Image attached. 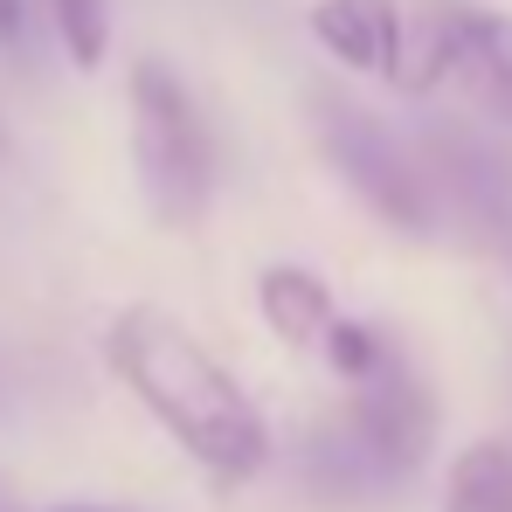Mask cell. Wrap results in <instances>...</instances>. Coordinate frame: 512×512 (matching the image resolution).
<instances>
[{
    "mask_svg": "<svg viewBox=\"0 0 512 512\" xmlns=\"http://www.w3.org/2000/svg\"><path fill=\"white\" fill-rule=\"evenodd\" d=\"M0 512H14V492H7V478H0Z\"/></svg>",
    "mask_w": 512,
    "mask_h": 512,
    "instance_id": "cell-12",
    "label": "cell"
},
{
    "mask_svg": "<svg viewBox=\"0 0 512 512\" xmlns=\"http://www.w3.org/2000/svg\"><path fill=\"white\" fill-rule=\"evenodd\" d=\"M388 353V340L374 333V326H360V319H333V333H326V360H333V374L340 381H360V374H374V360Z\"/></svg>",
    "mask_w": 512,
    "mask_h": 512,
    "instance_id": "cell-10",
    "label": "cell"
},
{
    "mask_svg": "<svg viewBox=\"0 0 512 512\" xmlns=\"http://www.w3.org/2000/svg\"><path fill=\"white\" fill-rule=\"evenodd\" d=\"M312 125H319V153L326 167L340 173L346 187L402 236H429L436 222V187L429 173L409 160V146L353 97H319L312 104Z\"/></svg>",
    "mask_w": 512,
    "mask_h": 512,
    "instance_id": "cell-5",
    "label": "cell"
},
{
    "mask_svg": "<svg viewBox=\"0 0 512 512\" xmlns=\"http://www.w3.org/2000/svg\"><path fill=\"white\" fill-rule=\"evenodd\" d=\"M429 436H436V402L416 381V367L388 346L374 374L353 381V402L326 436V457H340V471L360 485H402L429 457Z\"/></svg>",
    "mask_w": 512,
    "mask_h": 512,
    "instance_id": "cell-4",
    "label": "cell"
},
{
    "mask_svg": "<svg viewBox=\"0 0 512 512\" xmlns=\"http://www.w3.org/2000/svg\"><path fill=\"white\" fill-rule=\"evenodd\" d=\"M443 512H512V443L478 436L471 450H457L450 485H443Z\"/></svg>",
    "mask_w": 512,
    "mask_h": 512,
    "instance_id": "cell-8",
    "label": "cell"
},
{
    "mask_svg": "<svg viewBox=\"0 0 512 512\" xmlns=\"http://www.w3.org/2000/svg\"><path fill=\"white\" fill-rule=\"evenodd\" d=\"M49 21L70 49L77 70H97L104 49H111V0H49Z\"/></svg>",
    "mask_w": 512,
    "mask_h": 512,
    "instance_id": "cell-9",
    "label": "cell"
},
{
    "mask_svg": "<svg viewBox=\"0 0 512 512\" xmlns=\"http://www.w3.org/2000/svg\"><path fill=\"white\" fill-rule=\"evenodd\" d=\"M395 90H450L478 118L512 132V14L485 0H416L409 7V63Z\"/></svg>",
    "mask_w": 512,
    "mask_h": 512,
    "instance_id": "cell-3",
    "label": "cell"
},
{
    "mask_svg": "<svg viewBox=\"0 0 512 512\" xmlns=\"http://www.w3.org/2000/svg\"><path fill=\"white\" fill-rule=\"evenodd\" d=\"M256 312H263V326L284 346H326L333 319H340L326 277L305 270V263H270V270L256 277Z\"/></svg>",
    "mask_w": 512,
    "mask_h": 512,
    "instance_id": "cell-7",
    "label": "cell"
},
{
    "mask_svg": "<svg viewBox=\"0 0 512 512\" xmlns=\"http://www.w3.org/2000/svg\"><path fill=\"white\" fill-rule=\"evenodd\" d=\"M28 35V0H0V49H21Z\"/></svg>",
    "mask_w": 512,
    "mask_h": 512,
    "instance_id": "cell-11",
    "label": "cell"
},
{
    "mask_svg": "<svg viewBox=\"0 0 512 512\" xmlns=\"http://www.w3.org/2000/svg\"><path fill=\"white\" fill-rule=\"evenodd\" d=\"M111 374L139 395V409L222 485H243L270 457V429L243 395V381L160 305H125L104 326Z\"/></svg>",
    "mask_w": 512,
    "mask_h": 512,
    "instance_id": "cell-1",
    "label": "cell"
},
{
    "mask_svg": "<svg viewBox=\"0 0 512 512\" xmlns=\"http://www.w3.org/2000/svg\"><path fill=\"white\" fill-rule=\"evenodd\" d=\"M0 153H7V125H0Z\"/></svg>",
    "mask_w": 512,
    "mask_h": 512,
    "instance_id": "cell-13",
    "label": "cell"
},
{
    "mask_svg": "<svg viewBox=\"0 0 512 512\" xmlns=\"http://www.w3.org/2000/svg\"><path fill=\"white\" fill-rule=\"evenodd\" d=\"M132 167L160 229H194L215 194V139L167 63H132Z\"/></svg>",
    "mask_w": 512,
    "mask_h": 512,
    "instance_id": "cell-2",
    "label": "cell"
},
{
    "mask_svg": "<svg viewBox=\"0 0 512 512\" xmlns=\"http://www.w3.org/2000/svg\"><path fill=\"white\" fill-rule=\"evenodd\" d=\"M70 512H97V506H70Z\"/></svg>",
    "mask_w": 512,
    "mask_h": 512,
    "instance_id": "cell-14",
    "label": "cell"
},
{
    "mask_svg": "<svg viewBox=\"0 0 512 512\" xmlns=\"http://www.w3.org/2000/svg\"><path fill=\"white\" fill-rule=\"evenodd\" d=\"M312 42L340 70L402 84V63H409V7L402 0H319L312 7Z\"/></svg>",
    "mask_w": 512,
    "mask_h": 512,
    "instance_id": "cell-6",
    "label": "cell"
}]
</instances>
